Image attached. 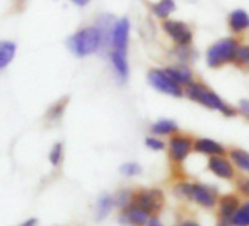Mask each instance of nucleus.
<instances>
[{
  "instance_id": "4",
  "label": "nucleus",
  "mask_w": 249,
  "mask_h": 226,
  "mask_svg": "<svg viewBox=\"0 0 249 226\" xmlns=\"http://www.w3.org/2000/svg\"><path fill=\"white\" fill-rule=\"evenodd\" d=\"M178 195L185 197L201 207L211 208L217 204V191L208 185L196 182H179L175 187Z\"/></svg>"
},
{
  "instance_id": "20",
  "label": "nucleus",
  "mask_w": 249,
  "mask_h": 226,
  "mask_svg": "<svg viewBox=\"0 0 249 226\" xmlns=\"http://www.w3.org/2000/svg\"><path fill=\"white\" fill-rule=\"evenodd\" d=\"M151 132L154 135H160V137H164V135L170 137V135L179 132V127L172 119H160L151 125Z\"/></svg>"
},
{
  "instance_id": "23",
  "label": "nucleus",
  "mask_w": 249,
  "mask_h": 226,
  "mask_svg": "<svg viewBox=\"0 0 249 226\" xmlns=\"http://www.w3.org/2000/svg\"><path fill=\"white\" fill-rule=\"evenodd\" d=\"M175 55L182 63H191L195 59V52L192 50L191 46H176L175 47Z\"/></svg>"
},
{
  "instance_id": "2",
  "label": "nucleus",
  "mask_w": 249,
  "mask_h": 226,
  "mask_svg": "<svg viewBox=\"0 0 249 226\" xmlns=\"http://www.w3.org/2000/svg\"><path fill=\"white\" fill-rule=\"evenodd\" d=\"M68 47L76 57H87L103 49V34L97 25L84 27L68 38Z\"/></svg>"
},
{
  "instance_id": "19",
  "label": "nucleus",
  "mask_w": 249,
  "mask_h": 226,
  "mask_svg": "<svg viewBox=\"0 0 249 226\" xmlns=\"http://www.w3.org/2000/svg\"><path fill=\"white\" fill-rule=\"evenodd\" d=\"M229 159L233 162V165L239 170L249 175V153L246 150H243V149H230L229 150Z\"/></svg>"
},
{
  "instance_id": "22",
  "label": "nucleus",
  "mask_w": 249,
  "mask_h": 226,
  "mask_svg": "<svg viewBox=\"0 0 249 226\" xmlns=\"http://www.w3.org/2000/svg\"><path fill=\"white\" fill-rule=\"evenodd\" d=\"M230 226H249V200L239 206L231 217Z\"/></svg>"
},
{
  "instance_id": "13",
  "label": "nucleus",
  "mask_w": 249,
  "mask_h": 226,
  "mask_svg": "<svg viewBox=\"0 0 249 226\" xmlns=\"http://www.w3.org/2000/svg\"><path fill=\"white\" fill-rule=\"evenodd\" d=\"M218 226H230L231 217L240 206V201L236 195L229 194L220 198L218 201Z\"/></svg>"
},
{
  "instance_id": "15",
  "label": "nucleus",
  "mask_w": 249,
  "mask_h": 226,
  "mask_svg": "<svg viewBox=\"0 0 249 226\" xmlns=\"http://www.w3.org/2000/svg\"><path fill=\"white\" fill-rule=\"evenodd\" d=\"M166 71L182 85V87H188L189 84H192L195 79L194 76V71L191 69V66L188 63H176V65H170L166 68Z\"/></svg>"
},
{
  "instance_id": "16",
  "label": "nucleus",
  "mask_w": 249,
  "mask_h": 226,
  "mask_svg": "<svg viewBox=\"0 0 249 226\" xmlns=\"http://www.w3.org/2000/svg\"><path fill=\"white\" fill-rule=\"evenodd\" d=\"M194 151L205 156H223L226 154V149L210 138H196L194 140Z\"/></svg>"
},
{
  "instance_id": "11",
  "label": "nucleus",
  "mask_w": 249,
  "mask_h": 226,
  "mask_svg": "<svg viewBox=\"0 0 249 226\" xmlns=\"http://www.w3.org/2000/svg\"><path fill=\"white\" fill-rule=\"evenodd\" d=\"M119 220L126 226H147L150 222V214L131 203L129 206L122 208Z\"/></svg>"
},
{
  "instance_id": "14",
  "label": "nucleus",
  "mask_w": 249,
  "mask_h": 226,
  "mask_svg": "<svg viewBox=\"0 0 249 226\" xmlns=\"http://www.w3.org/2000/svg\"><path fill=\"white\" fill-rule=\"evenodd\" d=\"M227 27L230 33L239 36L249 30V14L243 9H234L227 18Z\"/></svg>"
},
{
  "instance_id": "5",
  "label": "nucleus",
  "mask_w": 249,
  "mask_h": 226,
  "mask_svg": "<svg viewBox=\"0 0 249 226\" xmlns=\"http://www.w3.org/2000/svg\"><path fill=\"white\" fill-rule=\"evenodd\" d=\"M147 79L154 90L163 94L172 97H182L185 94V87H182L166 69H159V68L150 69Z\"/></svg>"
},
{
  "instance_id": "17",
  "label": "nucleus",
  "mask_w": 249,
  "mask_h": 226,
  "mask_svg": "<svg viewBox=\"0 0 249 226\" xmlns=\"http://www.w3.org/2000/svg\"><path fill=\"white\" fill-rule=\"evenodd\" d=\"M176 11V2L175 0H159V2L151 5V12L156 18L164 21L170 18V15Z\"/></svg>"
},
{
  "instance_id": "32",
  "label": "nucleus",
  "mask_w": 249,
  "mask_h": 226,
  "mask_svg": "<svg viewBox=\"0 0 249 226\" xmlns=\"http://www.w3.org/2000/svg\"><path fill=\"white\" fill-rule=\"evenodd\" d=\"M36 225H37V219L36 217H31V219H27L25 222H22L18 226H36Z\"/></svg>"
},
{
  "instance_id": "29",
  "label": "nucleus",
  "mask_w": 249,
  "mask_h": 226,
  "mask_svg": "<svg viewBox=\"0 0 249 226\" xmlns=\"http://www.w3.org/2000/svg\"><path fill=\"white\" fill-rule=\"evenodd\" d=\"M66 104H68V101H65V100L59 101V103H54V104L50 107V110H49V118L56 119V118L62 116V113H63Z\"/></svg>"
},
{
  "instance_id": "9",
  "label": "nucleus",
  "mask_w": 249,
  "mask_h": 226,
  "mask_svg": "<svg viewBox=\"0 0 249 226\" xmlns=\"http://www.w3.org/2000/svg\"><path fill=\"white\" fill-rule=\"evenodd\" d=\"M129 33H131V24H129L128 18H120V19H117L116 24H114V28H113V34H111L110 50H123V52H128Z\"/></svg>"
},
{
  "instance_id": "7",
  "label": "nucleus",
  "mask_w": 249,
  "mask_h": 226,
  "mask_svg": "<svg viewBox=\"0 0 249 226\" xmlns=\"http://www.w3.org/2000/svg\"><path fill=\"white\" fill-rule=\"evenodd\" d=\"M167 150H169L170 160L176 165H180L188 159L191 151H194V140L186 134L176 132L170 135L167 143Z\"/></svg>"
},
{
  "instance_id": "25",
  "label": "nucleus",
  "mask_w": 249,
  "mask_h": 226,
  "mask_svg": "<svg viewBox=\"0 0 249 226\" xmlns=\"http://www.w3.org/2000/svg\"><path fill=\"white\" fill-rule=\"evenodd\" d=\"M62 159H63V144L62 143H56L53 146V149L50 150V154H49V160L53 166H59L62 163Z\"/></svg>"
},
{
  "instance_id": "35",
  "label": "nucleus",
  "mask_w": 249,
  "mask_h": 226,
  "mask_svg": "<svg viewBox=\"0 0 249 226\" xmlns=\"http://www.w3.org/2000/svg\"><path fill=\"white\" fill-rule=\"evenodd\" d=\"M179 226H201V225H198L196 222H192V220H185Z\"/></svg>"
},
{
  "instance_id": "31",
  "label": "nucleus",
  "mask_w": 249,
  "mask_h": 226,
  "mask_svg": "<svg viewBox=\"0 0 249 226\" xmlns=\"http://www.w3.org/2000/svg\"><path fill=\"white\" fill-rule=\"evenodd\" d=\"M240 189H242L245 194L249 195V179H243V181L240 182Z\"/></svg>"
},
{
  "instance_id": "1",
  "label": "nucleus",
  "mask_w": 249,
  "mask_h": 226,
  "mask_svg": "<svg viewBox=\"0 0 249 226\" xmlns=\"http://www.w3.org/2000/svg\"><path fill=\"white\" fill-rule=\"evenodd\" d=\"M185 95L189 100H192V101H195V103H198V104H201L210 110H217V112L223 113L224 116L237 115V109H234L227 101H224L214 90H211L204 82L194 81L192 84H189L185 88Z\"/></svg>"
},
{
  "instance_id": "8",
  "label": "nucleus",
  "mask_w": 249,
  "mask_h": 226,
  "mask_svg": "<svg viewBox=\"0 0 249 226\" xmlns=\"http://www.w3.org/2000/svg\"><path fill=\"white\" fill-rule=\"evenodd\" d=\"M132 204L142 208L150 216H154L161 210L164 204V195L160 189H140L134 192Z\"/></svg>"
},
{
  "instance_id": "24",
  "label": "nucleus",
  "mask_w": 249,
  "mask_h": 226,
  "mask_svg": "<svg viewBox=\"0 0 249 226\" xmlns=\"http://www.w3.org/2000/svg\"><path fill=\"white\" fill-rule=\"evenodd\" d=\"M233 65H236L239 68H248L249 66V44H239Z\"/></svg>"
},
{
  "instance_id": "27",
  "label": "nucleus",
  "mask_w": 249,
  "mask_h": 226,
  "mask_svg": "<svg viewBox=\"0 0 249 226\" xmlns=\"http://www.w3.org/2000/svg\"><path fill=\"white\" fill-rule=\"evenodd\" d=\"M132 197H134V192H131V191H120L114 198V204L124 208L132 203Z\"/></svg>"
},
{
  "instance_id": "6",
  "label": "nucleus",
  "mask_w": 249,
  "mask_h": 226,
  "mask_svg": "<svg viewBox=\"0 0 249 226\" xmlns=\"http://www.w3.org/2000/svg\"><path fill=\"white\" fill-rule=\"evenodd\" d=\"M161 28L175 43V46H191L194 41V31L183 21L167 18L161 21Z\"/></svg>"
},
{
  "instance_id": "3",
  "label": "nucleus",
  "mask_w": 249,
  "mask_h": 226,
  "mask_svg": "<svg viewBox=\"0 0 249 226\" xmlns=\"http://www.w3.org/2000/svg\"><path fill=\"white\" fill-rule=\"evenodd\" d=\"M239 44L240 41L234 37H226L215 41L207 50V56H205L207 65L211 69H218L226 65L234 63Z\"/></svg>"
},
{
  "instance_id": "28",
  "label": "nucleus",
  "mask_w": 249,
  "mask_h": 226,
  "mask_svg": "<svg viewBox=\"0 0 249 226\" xmlns=\"http://www.w3.org/2000/svg\"><path fill=\"white\" fill-rule=\"evenodd\" d=\"M145 146L150 149V150H154V151H161L166 149V143L163 140H160L159 137H148L145 140Z\"/></svg>"
},
{
  "instance_id": "12",
  "label": "nucleus",
  "mask_w": 249,
  "mask_h": 226,
  "mask_svg": "<svg viewBox=\"0 0 249 226\" xmlns=\"http://www.w3.org/2000/svg\"><path fill=\"white\" fill-rule=\"evenodd\" d=\"M111 69L119 82H126L129 76V62H128V52L123 50H110L108 52Z\"/></svg>"
},
{
  "instance_id": "21",
  "label": "nucleus",
  "mask_w": 249,
  "mask_h": 226,
  "mask_svg": "<svg viewBox=\"0 0 249 226\" xmlns=\"http://www.w3.org/2000/svg\"><path fill=\"white\" fill-rule=\"evenodd\" d=\"M114 206V198L108 194H104L98 198L97 201V207H95V213H97V219L103 220L113 208Z\"/></svg>"
},
{
  "instance_id": "18",
  "label": "nucleus",
  "mask_w": 249,
  "mask_h": 226,
  "mask_svg": "<svg viewBox=\"0 0 249 226\" xmlns=\"http://www.w3.org/2000/svg\"><path fill=\"white\" fill-rule=\"evenodd\" d=\"M17 55V44L11 40L0 41V71H3L15 57Z\"/></svg>"
},
{
  "instance_id": "30",
  "label": "nucleus",
  "mask_w": 249,
  "mask_h": 226,
  "mask_svg": "<svg viewBox=\"0 0 249 226\" xmlns=\"http://www.w3.org/2000/svg\"><path fill=\"white\" fill-rule=\"evenodd\" d=\"M237 113L249 121V100H240L239 104H237Z\"/></svg>"
},
{
  "instance_id": "26",
  "label": "nucleus",
  "mask_w": 249,
  "mask_h": 226,
  "mask_svg": "<svg viewBox=\"0 0 249 226\" xmlns=\"http://www.w3.org/2000/svg\"><path fill=\"white\" fill-rule=\"evenodd\" d=\"M141 166L135 162H128V163H123L120 166V172L124 175V176H137L141 173Z\"/></svg>"
},
{
  "instance_id": "34",
  "label": "nucleus",
  "mask_w": 249,
  "mask_h": 226,
  "mask_svg": "<svg viewBox=\"0 0 249 226\" xmlns=\"http://www.w3.org/2000/svg\"><path fill=\"white\" fill-rule=\"evenodd\" d=\"M147 226H163V223H161L157 217H151Z\"/></svg>"
},
{
  "instance_id": "33",
  "label": "nucleus",
  "mask_w": 249,
  "mask_h": 226,
  "mask_svg": "<svg viewBox=\"0 0 249 226\" xmlns=\"http://www.w3.org/2000/svg\"><path fill=\"white\" fill-rule=\"evenodd\" d=\"M71 2L73 3V5H76V6H79V8H84V6H87L91 0H71Z\"/></svg>"
},
{
  "instance_id": "10",
  "label": "nucleus",
  "mask_w": 249,
  "mask_h": 226,
  "mask_svg": "<svg viewBox=\"0 0 249 226\" xmlns=\"http://www.w3.org/2000/svg\"><path fill=\"white\" fill-rule=\"evenodd\" d=\"M208 169L211 173H214L220 179L231 181L236 176L234 165L230 159L223 156H210L208 159Z\"/></svg>"
}]
</instances>
